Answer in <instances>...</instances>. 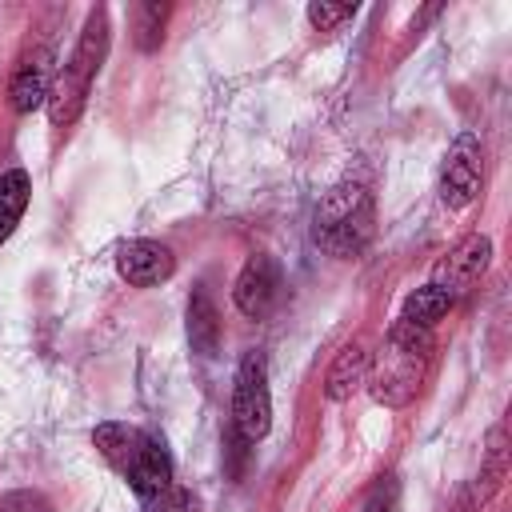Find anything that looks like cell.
Here are the masks:
<instances>
[{
    "label": "cell",
    "instance_id": "obj_1",
    "mask_svg": "<svg viewBox=\"0 0 512 512\" xmlns=\"http://www.w3.org/2000/svg\"><path fill=\"white\" fill-rule=\"evenodd\" d=\"M432 328H420V324H408V320H396L388 328V340L384 348L376 352V360L368 364V396L384 408H404L416 392H420V380H424V364L432 356Z\"/></svg>",
    "mask_w": 512,
    "mask_h": 512
},
{
    "label": "cell",
    "instance_id": "obj_2",
    "mask_svg": "<svg viewBox=\"0 0 512 512\" xmlns=\"http://www.w3.org/2000/svg\"><path fill=\"white\" fill-rule=\"evenodd\" d=\"M108 56V12L104 8H92L88 20H84V32L72 48V56L56 68L52 76V92H48V120L56 128H68L76 124V116L84 112L88 104V92H92V80L100 72Z\"/></svg>",
    "mask_w": 512,
    "mask_h": 512
},
{
    "label": "cell",
    "instance_id": "obj_3",
    "mask_svg": "<svg viewBox=\"0 0 512 512\" xmlns=\"http://www.w3.org/2000/svg\"><path fill=\"white\" fill-rule=\"evenodd\" d=\"M372 228H376V208H372V196L360 184H336L316 204L312 236L336 260H348V256L364 252V244L372 240Z\"/></svg>",
    "mask_w": 512,
    "mask_h": 512
},
{
    "label": "cell",
    "instance_id": "obj_4",
    "mask_svg": "<svg viewBox=\"0 0 512 512\" xmlns=\"http://www.w3.org/2000/svg\"><path fill=\"white\" fill-rule=\"evenodd\" d=\"M232 428L256 444L272 428V392H268V364L260 352H248L236 368L232 384Z\"/></svg>",
    "mask_w": 512,
    "mask_h": 512
},
{
    "label": "cell",
    "instance_id": "obj_5",
    "mask_svg": "<svg viewBox=\"0 0 512 512\" xmlns=\"http://www.w3.org/2000/svg\"><path fill=\"white\" fill-rule=\"evenodd\" d=\"M480 180H484L480 140L472 132H460L452 140V148L444 152V164H440V200L448 208H468L480 196Z\"/></svg>",
    "mask_w": 512,
    "mask_h": 512
},
{
    "label": "cell",
    "instance_id": "obj_6",
    "mask_svg": "<svg viewBox=\"0 0 512 512\" xmlns=\"http://www.w3.org/2000/svg\"><path fill=\"white\" fill-rule=\"evenodd\" d=\"M488 260H492V240H488L484 232H472V236L456 240V244L436 260V268H432V280H428V284L444 288V292L456 300V296L472 292V284L484 276Z\"/></svg>",
    "mask_w": 512,
    "mask_h": 512
},
{
    "label": "cell",
    "instance_id": "obj_7",
    "mask_svg": "<svg viewBox=\"0 0 512 512\" xmlns=\"http://www.w3.org/2000/svg\"><path fill=\"white\" fill-rule=\"evenodd\" d=\"M280 300V268L272 256L256 252L244 260L236 284H232V304L248 316V320H264Z\"/></svg>",
    "mask_w": 512,
    "mask_h": 512
},
{
    "label": "cell",
    "instance_id": "obj_8",
    "mask_svg": "<svg viewBox=\"0 0 512 512\" xmlns=\"http://www.w3.org/2000/svg\"><path fill=\"white\" fill-rule=\"evenodd\" d=\"M52 76H56V60H52V52H48L44 44L28 48V52L20 56L12 80H8V104H12L20 116L36 112L40 104H48Z\"/></svg>",
    "mask_w": 512,
    "mask_h": 512
},
{
    "label": "cell",
    "instance_id": "obj_9",
    "mask_svg": "<svg viewBox=\"0 0 512 512\" xmlns=\"http://www.w3.org/2000/svg\"><path fill=\"white\" fill-rule=\"evenodd\" d=\"M116 272L132 288H156L176 272V256L160 240H128L116 248Z\"/></svg>",
    "mask_w": 512,
    "mask_h": 512
},
{
    "label": "cell",
    "instance_id": "obj_10",
    "mask_svg": "<svg viewBox=\"0 0 512 512\" xmlns=\"http://www.w3.org/2000/svg\"><path fill=\"white\" fill-rule=\"evenodd\" d=\"M120 476L128 480V488H132L140 500H152V496H160L164 488H172V456H168L164 440L152 436V432H144L136 456L128 460V468H124Z\"/></svg>",
    "mask_w": 512,
    "mask_h": 512
},
{
    "label": "cell",
    "instance_id": "obj_11",
    "mask_svg": "<svg viewBox=\"0 0 512 512\" xmlns=\"http://www.w3.org/2000/svg\"><path fill=\"white\" fill-rule=\"evenodd\" d=\"M368 364H372V356H368V348H364L360 340L344 344V348L332 356L328 372H324V396H328V400H348V396L368 380Z\"/></svg>",
    "mask_w": 512,
    "mask_h": 512
},
{
    "label": "cell",
    "instance_id": "obj_12",
    "mask_svg": "<svg viewBox=\"0 0 512 512\" xmlns=\"http://www.w3.org/2000/svg\"><path fill=\"white\" fill-rule=\"evenodd\" d=\"M188 344L200 356H216L220 348V312L204 284H196L188 296Z\"/></svg>",
    "mask_w": 512,
    "mask_h": 512
},
{
    "label": "cell",
    "instance_id": "obj_13",
    "mask_svg": "<svg viewBox=\"0 0 512 512\" xmlns=\"http://www.w3.org/2000/svg\"><path fill=\"white\" fill-rule=\"evenodd\" d=\"M504 476H508V432H504V424H496V428L488 432V444H484L480 476H476V484H468V488H472V496L484 504V500L496 496V488L504 484Z\"/></svg>",
    "mask_w": 512,
    "mask_h": 512
},
{
    "label": "cell",
    "instance_id": "obj_14",
    "mask_svg": "<svg viewBox=\"0 0 512 512\" xmlns=\"http://www.w3.org/2000/svg\"><path fill=\"white\" fill-rule=\"evenodd\" d=\"M140 440H144V432H140V428H132V424H116V420L96 424V432H92L96 452H100L116 472H124V468H128V460L136 456Z\"/></svg>",
    "mask_w": 512,
    "mask_h": 512
},
{
    "label": "cell",
    "instance_id": "obj_15",
    "mask_svg": "<svg viewBox=\"0 0 512 512\" xmlns=\"http://www.w3.org/2000/svg\"><path fill=\"white\" fill-rule=\"evenodd\" d=\"M28 192H32V184H28L24 168H8L0 176V244L16 232V224H20L24 208H28Z\"/></svg>",
    "mask_w": 512,
    "mask_h": 512
},
{
    "label": "cell",
    "instance_id": "obj_16",
    "mask_svg": "<svg viewBox=\"0 0 512 512\" xmlns=\"http://www.w3.org/2000/svg\"><path fill=\"white\" fill-rule=\"evenodd\" d=\"M456 300L444 292V288H436V284H424V288H416L408 300H404V312H400V320H408V324H420V328H432L436 320H444L448 316V308H452Z\"/></svg>",
    "mask_w": 512,
    "mask_h": 512
},
{
    "label": "cell",
    "instance_id": "obj_17",
    "mask_svg": "<svg viewBox=\"0 0 512 512\" xmlns=\"http://www.w3.org/2000/svg\"><path fill=\"white\" fill-rule=\"evenodd\" d=\"M132 16H136V44H140L144 52L160 48V40H164V20H168V4L148 0V4H136Z\"/></svg>",
    "mask_w": 512,
    "mask_h": 512
},
{
    "label": "cell",
    "instance_id": "obj_18",
    "mask_svg": "<svg viewBox=\"0 0 512 512\" xmlns=\"http://www.w3.org/2000/svg\"><path fill=\"white\" fill-rule=\"evenodd\" d=\"M364 512H400V480L376 476V484L364 496Z\"/></svg>",
    "mask_w": 512,
    "mask_h": 512
},
{
    "label": "cell",
    "instance_id": "obj_19",
    "mask_svg": "<svg viewBox=\"0 0 512 512\" xmlns=\"http://www.w3.org/2000/svg\"><path fill=\"white\" fill-rule=\"evenodd\" d=\"M352 16H356V4H324V0L308 4V20H312V28H320V32H332L336 24H344V20H352Z\"/></svg>",
    "mask_w": 512,
    "mask_h": 512
},
{
    "label": "cell",
    "instance_id": "obj_20",
    "mask_svg": "<svg viewBox=\"0 0 512 512\" xmlns=\"http://www.w3.org/2000/svg\"><path fill=\"white\" fill-rule=\"evenodd\" d=\"M144 512H196V500L184 488H164L160 496L144 500Z\"/></svg>",
    "mask_w": 512,
    "mask_h": 512
},
{
    "label": "cell",
    "instance_id": "obj_21",
    "mask_svg": "<svg viewBox=\"0 0 512 512\" xmlns=\"http://www.w3.org/2000/svg\"><path fill=\"white\" fill-rule=\"evenodd\" d=\"M244 456H248V440L228 424V432H224V464H228V476L236 480L240 476V468H244Z\"/></svg>",
    "mask_w": 512,
    "mask_h": 512
},
{
    "label": "cell",
    "instance_id": "obj_22",
    "mask_svg": "<svg viewBox=\"0 0 512 512\" xmlns=\"http://www.w3.org/2000/svg\"><path fill=\"white\" fill-rule=\"evenodd\" d=\"M0 512H52V504L40 492H8L0 500Z\"/></svg>",
    "mask_w": 512,
    "mask_h": 512
},
{
    "label": "cell",
    "instance_id": "obj_23",
    "mask_svg": "<svg viewBox=\"0 0 512 512\" xmlns=\"http://www.w3.org/2000/svg\"><path fill=\"white\" fill-rule=\"evenodd\" d=\"M444 512H480V500H476L472 488L464 484V488H456V496L444 504Z\"/></svg>",
    "mask_w": 512,
    "mask_h": 512
}]
</instances>
